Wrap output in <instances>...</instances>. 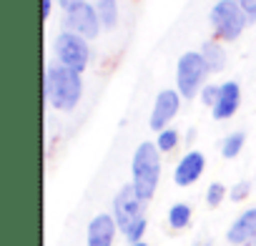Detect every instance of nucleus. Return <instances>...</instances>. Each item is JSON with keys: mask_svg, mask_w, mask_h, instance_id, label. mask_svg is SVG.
Returning <instances> with one entry per match:
<instances>
[{"mask_svg": "<svg viewBox=\"0 0 256 246\" xmlns=\"http://www.w3.org/2000/svg\"><path fill=\"white\" fill-rule=\"evenodd\" d=\"M50 8H53V0H43V20L50 18Z\"/></svg>", "mask_w": 256, "mask_h": 246, "instance_id": "b1692460", "label": "nucleus"}, {"mask_svg": "<svg viewBox=\"0 0 256 246\" xmlns=\"http://www.w3.org/2000/svg\"><path fill=\"white\" fill-rule=\"evenodd\" d=\"M46 100L56 108V110H73L80 103L83 96V80L80 73L66 68V66H48L46 68Z\"/></svg>", "mask_w": 256, "mask_h": 246, "instance_id": "f257e3e1", "label": "nucleus"}, {"mask_svg": "<svg viewBox=\"0 0 256 246\" xmlns=\"http://www.w3.org/2000/svg\"><path fill=\"white\" fill-rule=\"evenodd\" d=\"M146 228H148V218L144 216V218H141V221H138V224H136V226L131 228V231L126 234V238L131 241V244H141V236L146 234Z\"/></svg>", "mask_w": 256, "mask_h": 246, "instance_id": "aec40b11", "label": "nucleus"}, {"mask_svg": "<svg viewBox=\"0 0 256 246\" xmlns=\"http://www.w3.org/2000/svg\"><path fill=\"white\" fill-rule=\"evenodd\" d=\"M204 246H211V244H204Z\"/></svg>", "mask_w": 256, "mask_h": 246, "instance_id": "bb28decb", "label": "nucleus"}, {"mask_svg": "<svg viewBox=\"0 0 256 246\" xmlns=\"http://www.w3.org/2000/svg\"><path fill=\"white\" fill-rule=\"evenodd\" d=\"M96 10L100 18V28L113 30L118 23V0H96Z\"/></svg>", "mask_w": 256, "mask_h": 246, "instance_id": "4468645a", "label": "nucleus"}, {"mask_svg": "<svg viewBox=\"0 0 256 246\" xmlns=\"http://www.w3.org/2000/svg\"><path fill=\"white\" fill-rule=\"evenodd\" d=\"M246 246H256V238H251V241H248V244H246Z\"/></svg>", "mask_w": 256, "mask_h": 246, "instance_id": "393cba45", "label": "nucleus"}, {"mask_svg": "<svg viewBox=\"0 0 256 246\" xmlns=\"http://www.w3.org/2000/svg\"><path fill=\"white\" fill-rule=\"evenodd\" d=\"M53 48H56V56H58V63L60 66H66V68H70L76 73H83L86 70V66L90 60V48H88V40L86 38L66 30V33H60L56 38Z\"/></svg>", "mask_w": 256, "mask_h": 246, "instance_id": "423d86ee", "label": "nucleus"}, {"mask_svg": "<svg viewBox=\"0 0 256 246\" xmlns=\"http://www.w3.org/2000/svg\"><path fill=\"white\" fill-rule=\"evenodd\" d=\"M58 3H60V8H63L66 13H68L70 8H76L78 3H83V0H58Z\"/></svg>", "mask_w": 256, "mask_h": 246, "instance_id": "5701e85b", "label": "nucleus"}, {"mask_svg": "<svg viewBox=\"0 0 256 246\" xmlns=\"http://www.w3.org/2000/svg\"><path fill=\"white\" fill-rule=\"evenodd\" d=\"M251 238H256V206L241 211V216H236L226 231V241L231 246H246Z\"/></svg>", "mask_w": 256, "mask_h": 246, "instance_id": "9d476101", "label": "nucleus"}, {"mask_svg": "<svg viewBox=\"0 0 256 246\" xmlns=\"http://www.w3.org/2000/svg\"><path fill=\"white\" fill-rule=\"evenodd\" d=\"M248 194H251V184H248V181H238L236 186H231V188H228V198H231L234 204H238V201L248 198Z\"/></svg>", "mask_w": 256, "mask_h": 246, "instance_id": "6ab92c4d", "label": "nucleus"}, {"mask_svg": "<svg viewBox=\"0 0 256 246\" xmlns=\"http://www.w3.org/2000/svg\"><path fill=\"white\" fill-rule=\"evenodd\" d=\"M158 178H161V151L156 144L144 141L131 161V184L136 188V194L141 196V201H151L156 188H158Z\"/></svg>", "mask_w": 256, "mask_h": 246, "instance_id": "f03ea898", "label": "nucleus"}, {"mask_svg": "<svg viewBox=\"0 0 256 246\" xmlns=\"http://www.w3.org/2000/svg\"><path fill=\"white\" fill-rule=\"evenodd\" d=\"M204 168H206V156L201 151H188L181 156V161L174 168V184L188 188L204 176Z\"/></svg>", "mask_w": 256, "mask_h": 246, "instance_id": "1a4fd4ad", "label": "nucleus"}, {"mask_svg": "<svg viewBox=\"0 0 256 246\" xmlns=\"http://www.w3.org/2000/svg\"><path fill=\"white\" fill-rule=\"evenodd\" d=\"M244 144H246V134H244V131H234V134H228V136L221 141V156L228 158V161L236 158V156L241 154Z\"/></svg>", "mask_w": 256, "mask_h": 246, "instance_id": "2eb2a0df", "label": "nucleus"}, {"mask_svg": "<svg viewBox=\"0 0 256 246\" xmlns=\"http://www.w3.org/2000/svg\"><path fill=\"white\" fill-rule=\"evenodd\" d=\"M218 88H221V86H204V90H201V103L208 106V108H214V103H216V98H218Z\"/></svg>", "mask_w": 256, "mask_h": 246, "instance_id": "412c9836", "label": "nucleus"}, {"mask_svg": "<svg viewBox=\"0 0 256 246\" xmlns=\"http://www.w3.org/2000/svg\"><path fill=\"white\" fill-rule=\"evenodd\" d=\"M144 204L146 201H141V196L136 194L134 184L120 186V191L116 194V198H113V214L110 216L116 218V226H118V231L123 236L146 216L144 214Z\"/></svg>", "mask_w": 256, "mask_h": 246, "instance_id": "39448f33", "label": "nucleus"}, {"mask_svg": "<svg viewBox=\"0 0 256 246\" xmlns=\"http://www.w3.org/2000/svg\"><path fill=\"white\" fill-rule=\"evenodd\" d=\"M208 73L211 70L201 53H196V50L184 53L176 63V90L181 93V98H186V100L196 98L204 90Z\"/></svg>", "mask_w": 256, "mask_h": 246, "instance_id": "7ed1b4c3", "label": "nucleus"}, {"mask_svg": "<svg viewBox=\"0 0 256 246\" xmlns=\"http://www.w3.org/2000/svg\"><path fill=\"white\" fill-rule=\"evenodd\" d=\"M248 16L234 3V0H216L211 8V26L221 40H236L248 26Z\"/></svg>", "mask_w": 256, "mask_h": 246, "instance_id": "20e7f679", "label": "nucleus"}, {"mask_svg": "<svg viewBox=\"0 0 256 246\" xmlns=\"http://www.w3.org/2000/svg\"><path fill=\"white\" fill-rule=\"evenodd\" d=\"M116 231H118V226H116V218L113 216H108V214L93 216L90 224H88V231H86L88 246H113Z\"/></svg>", "mask_w": 256, "mask_h": 246, "instance_id": "f8f14e48", "label": "nucleus"}, {"mask_svg": "<svg viewBox=\"0 0 256 246\" xmlns=\"http://www.w3.org/2000/svg\"><path fill=\"white\" fill-rule=\"evenodd\" d=\"M238 103H241V88H238V83L236 80H226L218 88V98H216V103L211 108V116L216 120H226V118H231L238 110Z\"/></svg>", "mask_w": 256, "mask_h": 246, "instance_id": "9b49d317", "label": "nucleus"}, {"mask_svg": "<svg viewBox=\"0 0 256 246\" xmlns=\"http://www.w3.org/2000/svg\"><path fill=\"white\" fill-rule=\"evenodd\" d=\"M178 138H181L178 131H174V128H164V131L158 134V138H156V146H158L161 154H168V151H174V148L178 146Z\"/></svg>", "mask_w": 256, "mask_h": 246, "instance_id": "f3484780", "label": "nucleus"}, {"mask_svg": "<svg viewBox=\"0 0 256 246\" xmlns=\"http://www.w3.org/2000/svg\"><path fill=\"white\" fill-rule=\"evenodd\" d=\"M234 3L248 16V20H256V0H234Z\"/></svg>", "mask_w": 256, "mask_h": 246, "instance_id": "4be33fe9", "label": "nucleus"}, {"mask_svg": "<svg viewBox=\"0 0 256 246\" xmlns=\"http://www.w3.org/2000/svg\"><path fill=\"white\" fill-rule=\"evenodd\" d=\"M201 56H204V60H206V66H208V70H211V73H216V70H221V68L226 66V53H224L221 43H216V40L204 43Z\"/></svg>", "mask_w": 256, "mask_h": 246, "instance_id": "ddd939ff", "label": "nucleus"}, {"mask_svg": "<svg viewBox=\"0 0 256 246\" xmlns=\"http://www.w3.org/2000/svg\"><path fill=\"white\" fill-rule=\"evenodd\" d=\"M226 196H228V188H226L224 184H218V181L208 184V188H206V204H208L211 208L221 206V201H224Z\"/></svg>", "mask_w": 256, "mask_h": 246, "instance_id": "a211bd4d", "label": "nucleus"}, {"mask_svg": "<svg viewBox=\"0 0 256 246\" xmlns=\"http://www.w3.org/2000/svg\"><path fill=\"white\" fill-rule=\"evenodd\" d=\"M178 106H181V93L178 90H171V88L161 90L154 100V110H151V118H148L151 131L161 134L164 128H168V123L178 113Z\"/></svg>", "mask_w": 256, "mask_h": 246, "instance_id": "6e6552de", "label": "nucleus"}, {"mask_svg": "<svg viewBox=\"0 0 256 246\" xmlns=\"http://www.w3.org/2000/svg\"><path fill=\"white\" fill-rule=\"evenodd\" d=\"M66 26H68L70 33H76V36H80V38H86V40L96 38L98 30H100V18H98L96 6L86 3V0H83V3H78L76 8L68 10Z\"/></svg>", "mask_w": 256, "mask_h": 246, "instance_id": "0eeeda50", "label": "nucleus"}, {"mask_svg": "<svg viewBox=\"0 0 256 246\" xmlns=\"http://www.w3.org/2000/svg\"><path fill=\"white\" fill-rule=\"evenodd\" d=\"M131 246H148V244H144V241H141V244H131Z\"/></svg>", "mask_w": 256, "mask_h": 246, "instance_id": "a878e982", "label": "nucleus"}, {"mask_svg": "<svg viewBox=\"0 0 256 246\" xmlns=\"http://www.w3.org/2000/svg\"><path fill=\"white\" fill-rule=\"evenodd\" d=\"M188 224H191V206L188 204H174L168 208V226L176 228V231H181Z\"/></svg>", "mask_w": 256, "mask_h": 246, "instance_id": "dca6fc26", "label": "nucleus"}]
</instances>
